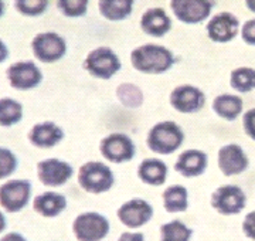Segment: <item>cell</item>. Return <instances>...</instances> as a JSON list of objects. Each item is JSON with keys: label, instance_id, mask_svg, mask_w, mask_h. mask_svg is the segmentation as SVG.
<instances>
[{"label": "cell", "instance_id": "6da1fadb", "mask_svg": "<svg viewBox=\"0 0 255 241\" xmlns=\"http://www.w3.org/2000/svg\"><path fill=\"white\" fill-rule=\"evenodd\" d=\"M130 64L143 74H163L173 67L174 56L167 47L143 44L132 50Z\"/></svg>", "mask_w": 255, "mask_h": 241}, {"label": "cell", "instance_id": "7a4b0ae2", "mask_svg": "<svg viewBox=\"0 0 255 241\" xmlns=\"http://www.w3.org/2000/svg\"><path fill=\"white\" fill-rule=\"evenodd\" d=\"M184 133L173 120H163L153 125L146 138V145L159 155H170L183 145Z\"/></svg>", "mask_w": 255, "mask_h": 241}, {"label": "cell", "instance_id": "3957f363", "mask_svg": "<svg viewBox=\"0 0 255 241\" xmlns=\"http://www.w3.org/2000/svg\"><path fill=\"white\" fill-rule=\"evenodd\" d=\"M78 183L82 190L92 195L105 193L112 189L115 176L111 167L101 162H87L78 170Z\"/></svg>", "mask_w": 255, "mask_h": 241}, {"label": "cell", "instance_id": "277c9868", "mask_svg": "<svg viewBox=\"0 0 255 241\" xmlns=\"http://www.w3.org/2000/svg\"><path fill=\"white\" fill-rule=\"evenodd\" d=\"M82 67L95 78L110 80L121 70V61L112 48L98 47L88 53Z\"/></svg>", "mask_w": 255, "mask_h": 241}, {"label": "cell", "instance_id": "5b68a950", "mask_svg": "<svg viewBox=\"0 0 255 241\" xmlns=\"http://www.w3.org/2000/svg\"><path fill=\"white\" fill-rule=\"evenodd\" d=\"M110 222L97 212H87L75 217L73 233L78 241H101L110 233Z\"/></svg>", "mask_w": 255, "mask_h": 241}, {"label": "cell", "instance_id": "8992f818", "mask_svg": "<svg viewBox=\"0 0 255 241\" xmlns=\"http://www.w3.org/2000/svg\"><path fill=\"white\" fill-rule=\"evenodd\" d=\"M247 204L244 190L236 185H223L217 187L211 195V206L223 216L240 214Z\"/></svg>", "mask_w": 255, "mask_h": 241}, {"label": "cell", "instance_id": "52a82bcc", "mask_svg": "<svg viewBox=\"0 0 255 241\" xmlns=\"http://www.w3.org/2000/svg\"><path fill=\"white\" fill-rule=\"evenodd\" d=\"M31 183L26 179H14L0 187V204L9 213L23 210L31 197Z\"/></svg>", "mask_w": 255, "mask_h": 241}, {"label": "cell", "instance_id": "ba28073f", "mask_svg": "<svg viewBox=\"0 0 255 241\" xmlns=\"http://www.w3.org/2000/svg\"><path fill=\"white\" fill-rule=\"evenodd\" d=\"M31 50L37 60L41 63H55L67 53V43L54 31L38 33L31 41Z\"/></svg>", "mask_w": 255, "mask_h": 241}, {"label": "cell", "instance_id": "9c48e42d", "mask_svg": "<svg viewBox=\"0 0 255 241\" xmlns=\"http://www.w3.org/2000/svg\"><path fill=\"white\" fill-rule=\"evenodd\" d=\"M135 143L127 133H111L101 140L100 152L112 163H125L135 156Z\"/></svg>", "mask_w": 255, "mask_h": 241}, {"label": "cell", "instance_id": "30bf717a", "mask_svg": "<svg viewBox=\"0 0 255 241\" xmlns=\"http://www.w3.org/2000/svg\"><path fill=\"white\" fill-rule=\"evenodd\" d=\"M211 0H172L170 7L177 20L186 24H197L207 19L213 7Z\"/></svg>", "mask_w": 255, "mask_h": 241}, {"label": "cell", "instance_id": "8fae6325", "mask_svg": "<svg viewBox=\"0 0 255 241\" xmlns=\"http://www.w3.org/2000/svg\"><path fill=\"white\" fill-rule=\"evenodd\" d=\"M73 166L60 159H44L37 163L38 180L48 187H58V186L65 185L73 177Z\"/></svg>", "mask_w": 255, "mask_h": 241}, {"label": "cell", "instance_id": "7c38bea8", "mask_svg": "<svg viewBox=\"0 0 255 241\" xmlns=\"http://www.w3.org/2000/svg\"><path fill=\"white\" fill-rule=\"evenodd\" d=\"M6 77L10 87L20 91L33 90L43 80L40 68L33 61H17L11 64L6 71Z\"/></svg>", "mask_w": 255, "mask_h": 241}, {"label": "cell", "instance_id": "4fadbf2b", "mask_svg": "<svg viewBox=\"0 0 255 241\" xmlns=\"http://www.w3.org/2000/svg\"><path fill=\"white\" fill-rule=\"evenodd\" d=\"M170 105L182 114L199 112L206 104V95L194 85H179L170 94Z\"/></svg>", "mask_w": 255, "mask_h": 241}, {"label": "cell", "instance_id": "5bb4252c", "mask_svg": "<svg viewBox=\"0 0 255 241\" xmlns=\"http://www.w3.org/2000/svg\"><path fill=\"white\" fill-rule=\"evenodd\" d=\"M117 216L124 226L129 229H139L150 222L153 207L143 199H132L119 207Z\"/></svg>", "mask_w": 255, "mask_h": 241}, {"label": "cell", "instance_id": "9a60e30c", "mask_svg": "<svg viewBox=\"0 0 255 241\" xmlns=\"http://www.w3.org/2000/svg\"><path fill=\"white\" fill-rule=\"evenodd\" d=\"M240 20L230 11H221L207 23V34L214 43H228L237 37Z\"/></svg>", "mask_w": 255, "mask_h": 241}, {"label": "cell", "instance_id": "2e32d148", "mask_svg": "<svg viewBox=\"0 0 255 241\" xmlns=\"http://www.w3.org/2000/svg\"><path fill=\"white\" fill-rule=\"evenodd\" d=\"M250 160L244 149L237 143L221 146L219 150V167L224 176H236L246 172Z\"/></svg>", "mask_w": 255, "mask_h": 241}, {"label": "cell", "instance_id": "e0dca14e", "mask_svg": "<svg viewBox=\"0 0 255 241\" xmlns=\"http://www.w3.org/2000/svg\"><path fill=\"white\" fill-rule=\"evenodd\" d=\"M209 165L207 153L199 149H189L179 155L174 163V170L183 177L201 176Z\"/></svg>", "mask_w": 255, "mask_h": 241}, {"label": "cell", "instance_id": "ac0fdd59", "mask_svg": "<svg viewBox=\"0 0 255 241\" xmlns=\"http://www.w3.org/2000/svg\"><path fill=\"white\" fill-rule=\"evenodd\" d=\"M64 138V130L54 122H40L36 123L28 132V140L36 148L48 149L58 145Z\"/></svg>", "mask_w": 255, "mask_h": 241}, {"label": "cell", "instance_id": "d6986e66", "mask_svg": "<svg viewBox=\"0 0 255 241\" xmlns=\"http://www.w3.org/2000/svg\"><path fill=\"white\" fill-rule=\"evenodd\" d=\"M142 31L152 37H163L172 28V20L162 7L147 9L140 17Z\"/></svg>", "mask_w": 255, "mask_h": 241}, {"label": "cell", "instance_id": "ffe728a7", "mask_svg": "<svg viewBox=\"0 0 255 241\" xmlns=\"http://www.w3.org/2000/svg\"><path fill=\"white\" fill-rule=\"evenodd\" d=\"M169 169L163 160L156 158L143 159L137 167V177L149 186H162L167 179Z\"/></svg>", "mask_w": 255, "mask_h": 241}, {"label": "cell", "instance_id": "44dd1931", "mask_svg": "<svg viewBox=\"0 0 255 241\" xmlns=\"http://www.w3.org/2000/svg\"><path fill=\"white\" fill-rule=\"evenodd\" d=\"M33 209L43 217H57L67 209V199L61 193L46 192L34 197Z\"/></svg>", "mask_w": 255, "mask_h": 241}, {"label": "cell", "instance_id": "7402d4cb", "mask_svg": "<svg viewBox=\"0 0 255 241\" xmlns=\"http://www.w3.org/2000/svg\"><path fill=\"white\" fill-rule=\"evenodd\" d=\"M243 107H244L243 100L237 95H231V94H221L213 101V111L220 118L226 120H237L238 115L243 112Z\"/></svg>", "mask_w": 255, "mask_h": 241}, {"label": "cell", "instance_id": "603a6c76", "mask_svg": "<svg viewBox=\"0 0 255 241\" xmlns=\"http://www.w3.org/2000/svg\"><path fill=\"white\" fill-rule=\"evenodd\" d=\"M163 207L167 213H183L189 209V192L182 185H172L164 189Z\"/></svg>", "mask_w": 255, "mask_h": 241}, {"label": "cell", "instance_id": "cb8c5ba5", "mask_svg": "<svg viewBox=\"0 0 255 241\" xmlns=\"http://www.w3.org/2000/svg\"><path fill=\"white\" fill-rule=\"evenodd\" d=\"M98 9L102 17L111 21L125 20L133 10V0H101Z\"/></svg>", "mask_w": 255, "mask_h": 241}, {"label": "cell", "instance_id": "d4e9b609", "mask_svg": "<svg viewBox=\"0 0 255 241\" xmlns=\"http://www.w3.org/2000/svg\"><path fill=\"white\" fill-rule=\"evenodd\" d=\"M230 85L238 93H250L255 88V70L251 67H240L231 71Z\"/></svg>", "mask_w": 255, "mask_h": 241}, {"label": "cell", "instance_id": "484cf974", "mask_svg": "<svg viewBox=\"0 0 255 241\" xmlns=\"http://www.w3.org/2000/svg\"><path fill=\"white\" fill-rule=\"evenodd\" d=\"M193 230L180 220H172L160 226V241H190Z\"/></svg>", "mask_w": 255, "mask_h": 241}, {"label": "cell", "instance_id": "4316f807", "mask_svg": "<svg viewBox=\"0 0 255 241\" xmlns=\"http://www.w3.org/2000/svg\"><path fill=\"white\" fill-rule=\"evenodd\" d=\"M23 118V107L21 104L11 98H1L0 101V123L4 128L20 122Z\"/></svg>", "mask_w": 255, "mask_h": 241}, {"label": "cell", "instance_id": "83f0119b", "mask_svg": "<svg viewBox=\"0 0 255 241\" xmlns=\"http://www.w3.org/2000/svg\"><path fill=\"white\" fill-rule=\"evenodd\" d=\"M117 97L127 108H139L143 104V93L135 84H121L117 88Z\"/></svg>", "mask_w": 255, "mask_h": 241}, {"label": "cell", "instance_id": "f1b7e54d", "mask_svg": "<svg viewBox=\"0 0 255 241\" xmlns=\"http://www.w3.org/2000/svg\"><path fill=\"white\" fill-rule=\"evenodd\" d=\"M57 7L67 17H81L88 10V0H58Z\"/></svg>", "mask_w": 255, "mask_h": 241}, {"label": "cell", "instance_id": "f546056e", "mask_svg": "<svg viewBox=\"0 0 255 241\" xmlns=\"http://www.w3.org/2000/svg\"><path fill=\"white\" fill-rule=\"evenodd\" d=\"M14 7L18 13L24 16L36 17L46 11L48 7V1L47 0H17L14 1Z\"/></svg>", "mask_w": 255, "mask_h": 241}, {"label": "cell", "instance_id": "4dcf8cb0", "mask_svg": "<svg viewBox=\"0 0 255 241\" xmlns=\"http://www.w3.org/2000/svg\"><path fill=\"white\" fill-rule=\"evenodd\" d=\"M17 167V158L10 149L1 148L0 149V177L10 176Z\"/></svg>", "mask_w": 255, "mask_h": 241}, {"label": "cell", "instance_id": "1f68e13d", "mask_svg": "<svg viewBox=\"0 0 255 241\" xmlns=\"http://www.w3.org/2000/svg\"><path fill=\"white\" fill-rule=\"evenodd\" d=\"M243 125H244V132L251 139L255 140V108L244 114Z\"/></svg>", "mask_w": 255, "mask_h": 241}, {"label": "cell", "instance_id": "d6a6232c", "mask_svg": "<svg viewBox=\"0 0 255 241\" xmlns=\"http://www.w3.org/2000/svg\"><path fill=\"white\" fill-rule=\"evenodd\" d=\"M243 40L250 46H255V19L248 20L244 23L243 30H241Z\"/></svg>", "mask_w": 255, "mask_h": 241}, {"label": "cell", "instance_id": "836d02e7", "mask_svg": "<svg viewBox=\"0 0 255 241\" xmlns=\"http://www.w3.org/2000/svg\"><path fill=\"white\" fill-rule=\"evenodd\" d=\"M243 232L248 239L255 241V210L248 213L243 222Z\"/></svg>", "mask_w": 255, "mask_h": 241}, {"label": "cell", "instance_id": "e575fe53", "mask_svg": "<svg viewBox=\"0 0 255 241\" xmlns=\"http://www.w3.org/2000/svg\"><path fill=\"white\" fill-rule=\"evenodd\" d=\"M117 241H145V236L142 233H122Z\"/></svg>", "mask_w": 255, "mask_h": 241}, {"label": "cell", "instance_id": "d590c367", "mask_svg": "<svg viewBox=\"0 0 255 241\" xmlns=\"http://www.w3.org/2000/svg\"><path fill=\"white\" fill-rule=\"evenodd\" d=\"M1 241H27L20 233H7L1 237Z\"/></svg>", "mask_w": 255, "mask_h": 241}, {"label": "cell", "instance_id": "8d00e7d4", "mask_svg": "<svg viewBox=\"0 0 255 241\" xmlns=\"http://www.w3.org/2000/svg\"><path fill=\"white\" fill-rule=\"evenodd\" d=\"M246 6L251 10V11H254L255 13V0H247Z\"/></svg>", "mask_w": 255, "mask_h": 241}]
</instances>
